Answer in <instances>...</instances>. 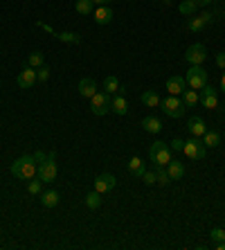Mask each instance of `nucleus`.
<instances>
[{"instance_id": "473e14b6", "label": "nucleus", "mask_w": 225, "mask_h": 250, "mask_svg": "<svg viewBox=\"0 0 225 250\" xmlns=\"http://www.w3.org/2000/svg\"><path fill=\"white\" fill-rule=\"evenodd\" d=\"M36 77H39L41 83H45L47 79H50V68H47V65H41V68H36Z\"/></svg>"}, {"instance_id": "f704fd0d", "label": "nucleus", "mask_w": 225, "mask_h": 250, "mask_svg": "<svg viewBox=\"0 0 225 250\" xmlns=\"http://www.w3.org/2000/svg\"><path fill=\"white\" fill-rule=\"evenodd\" d=\"M142 181H144V185H156V171H144Z\"/></svg>"}, {"instance_id": "cd10ccee", "label": "nucleus", "mask_w": 225, "mask_h": 250, "mask_svg": "<svg viewBox=\"0 0 225 250\" xmlns=\"http://www.w3.org/2000/svg\"><path fill=\"white\" fill-rule=\"evenodd\" d=\"M198 9V5H196V0H183L180 2V7H178V12L183 14V16H194V12Z\"/></svg>"}, {"instance_id": "a878e982", "label": "nucleus", "mask_w": 225, "mask_h": 250, "mask_svg": "<svg viewBox=\"0 0 225 250\" xmlns=\"http://www.w3.org/2000/svg\"><path fill=\"white\" fill-rule=\"evenodd\" d=\"M59 39V41H63V43H70V45H79L81 43V36L79 34H75V32H61V34H54Z\"/></svg>"}, {"instance_id": "1a4fd4ad", "label": "nucleus", "mask_w": 225, "mask_h": 250, "mask_svg": "<svg viewBox=\"0 0 225 250\" xmlns=\"http://www.w3.org/2000/svg\"><path fill=\"white\" fill-rule=\"evenodd\" d=\"M212 21H214L212 12H203V14H198L196 18H189L185 27H187V32H191V34H198V32H203Z\"/></svg>"}, {"instance_id": "7c9ffc66", "label": "nucleus", "mask_w": 225, "mask_h": 250, "mask_svg": "<svg viewBox=\"0 0 225 250\" xmlns=\"http://www.w3.org/2000/svg\"><path fill=\"white\" fill-rule=\"evenodd\" d=\"M43 61H45L43 52H32L27 57V65H32V68H41V65H43Z\"/></svg>"}, {"instance_id": "a19ab883", "label": "nucleus", "mask_w": 225, "mask_h": 250, "mask_svg": "<svg viewBox=\"0 0 225 250\" xmlns=\"http://www.w3.org/2000/svg\"><path fill=\"white\" fill-rule=\"evenodd\" d=\"M93 2H95V5H108L110 0H93Z\"/></svg>"}, {"instance_id": "37998d69", "label": "nucleus", "mask_w": 225, "mask_h": 250, "mask_svg": "<svg viewBox=\"0 0 225 250\" xmlns=\"http://www.w3.org/2000/svg\"><path fill=\"white\" fill-rule=\"evenodd\" d=\"M158 2H167V5H169V2H171V0H158Z\"/></svg>"}, {"instance_id": "9b49d317", "label": "nucleus", "mask_w": 225, "mask_h": 250, "mask_svg": "<svg viewBox=\"0 0 225 250\" xmlns=\"http://www.w3.org/2000/svg\"><path fill=\"white\" fill-rule=\"evenodd\" d=\"M36 79H39V77H36V68H32V65H27V68H23V72H20V75H18V86L23 88V90H27V88H32L36 83Z\"/></svg>"}, {"instance_id": "5701e85b", "label": "nucleus", "mask_w": 225, "mask_h": 250, "mask_svg": "<svg viewBox=\"0 0 225 250\" xmlns=\"http://www.w3.org/2000/svg\"><path fill=\"white\" fill-rule=\"evenodd\" d=\"M203 142H205V146H207V149H216V146H221V133H219V131H205Z\"/></svg>"}, {"instance_id": "58836bf2", "label": "nucleus", "mask_w": 225, "mask_h": 250, "mask_svg": "<svg viewBox=\"0 0 225 250\" xmlns=\"http://www.w3.org/2000/svg\"><path fill=\"white\" fill-rule=\"evenodd\" d=\"M214 248H216V250H225V241H216V244H214Z\"/></svg>"}, {"instance_id": "f257e3e1", "label": "nucleus", "mask_w": 225, "mask_h": 250, "mask_svg": "<svg viewBox=\"0 0 225 250\" xmlns=\"http://www.w3.org/2000/svg\"><path fill=\"white\" fill-rule=\"evenodd\" d=\"M12 174L18 181H32L39 174V163L34 160V156H20L12 163Z\"/></svg>"}, {"instance_id": "79ce46f5", "label": "nucleus", "mask_w": 225, "mask_h": 250, "mask_svg": "<svg viewBox=\"0 0 225 250\" xmlns=\"http://www.w3.org/2000/svg\"><path fill=\"white\" fill-rule=\"evenodd\" d=\"M221 90L225 93V72H223V77H221Z\"/></svg>"}, {"instance_id": "4468645a", "label": "nucleus", "mask_w": 225, "mask_h": 250, "mask_svg": "<svg viewBox=\"0 0 225 250\" xmlns=\"http://www.w3.org/2000/svg\"><path fill=\"white\" fill-rule=\"evenodd\" d=\"M93 14H95V23L97 25H108L113 21V7H108V5H99Z\"/></svg>"}, {"instance_id": "ea45409f", "label": "nucleus", "mask_w": 225, "mask_h": 250, "mask_svg": "<svg viewBox=\"0 0 225 250\" xmlns=\"http://www.w3.org/2000/svg\"><path fill=\"white\" fill-rule=\"evenodd\" d=\"M214 0H196V5H212Z\"/></svg>"}, {"instance_id": "4c0bfd02", "label": "nucleus", "mask_w": 225, "mask_h": 250, "mask_svg": "<svg viewBox=\"0 0 225 250\" xmlns=\"http://www.w3.org/2000/svg\"><path fill=\"white\" fill-rule=\"evenodd\" d=\"M45 158H47V153H45V151H36V153H34V160H36V163H39V165L43 163Z\"/></svg>"}, {"instance_id": "412c9836", "label": "nucleus", "mask_w": 225, "mask_h": 250, "mask_svg": "<svg viewBox=\"0 0 225 250\" xmlns=\"http://www.w3.org/2000/svg\"><path fill=\"white\" fill-rule=\"evenodd\" d=\"M128 171H131L133 176H138V178H142V174L146 171L144 163H142V158H140V156H133V158H131V163H128Z\"/></svg>"}, {"instance_id": "423d86ee", "label": "nucleus", "mask_w": 225, "mask_h": 250, "mask_svg": "<svg viewBox=\"0 0 225 250\" xmlns=\"http://www.w3.org/2000/svg\"><path fill=\"white\" fill-rule=\"evenodd\" d=\"M185 82L194 90H203V86H207V72L203 65H191L185 75Z\"/></svg>"}, {"instance_id": "72a5a7b5", "label": "nucleus", "mask_w": 225, "mask_h": 250, "mask_svg": "<svg viewBox=\"0 0 225 250\" xmlns=\"http://www.w3.org/2000/svg\"><path fill=\"white\" fill-rule=\"evenodd\" d=\"M209 237H212L214 241H225V230L223 228H214L212 232H209Z\"/></svg>"}, {"instance_id": "e433bc0d", "label": "nucleus", "mask_w": 225, "mask_h": 250, "mask_svg": "<svg viewBox=\"0 0 225 250\" xmlns=\"http://www.w3.org/2000/svg\"><path fill=\"white\" fill-rule=\"evenodd\" d=\"M216 65H219L221 70H225V52H219V54H216Z\"/></svg>"}, {"instance_id": "c756f323", "label": "nucleus", "mask_w": 225, "mask_h": 250, "mask_svg": "<svg viewBox=\"0 0 225 250\" xmlns=\"http://www.w3.org/2000/svg\"><path fill=\"white\" fill-rule=\"evenodd\" d=\"M156 183H158V185H169V183H171V178H169V174H167V167H160V165H158V169H156Z\"/></svg>"}, {"instance_id": "b1692460", "label": "nucleus", "mask_w": 225, "mask_h": 250, "mask_svg": "<svg viewBox=\"0 0 225 250\" xmlns=\"http://www.w3.org/2000/svg\"><path fill=\"white\" fill-rule=\"evenodd\" d=\"M104 90H106V93H108V95H117V93H120V90H122V86H120V79H117L115 75H108V77H106V79H104Z\"/></svg>"}, {"instance_id": "aec40b11", "label": "nucleus", "mask_w": 225, "mask_h": 250, "mask_svg": "<svg viewBox=\"0 0 225 250\" xmlns=\"http://www.w3.org/2000/svg\"><path fill=\"white\" fill-rule=\"evenodd\" d=\"M167 174L171 181H180V178L185 176V167H183V163H178V160H171V163L167 165Z\"/></svg>"}, {"instance_id": "2f4dec72", "label": "nucleus", "mask_w": 225, "mask_h": 250, "mask_svg": "<svg viewBox=\"0 0 225 250\" xmlns=\"http://www.w3.org/2000/svg\"><path fill=\"white\" fill-rule=\"evenodd\" d=\"M41 185H43V181H41V178H36V181H29L27 192L32 194V196H39V194H41Z\"/></svg>"}, {"instance_id": "bb28decb", "label": "nucleus", "mask_w": 225, "mask_h": 250, "mask_svg": "<svg viewBox=\"0 0 225 250\" xmlns=\"http://www.w3.org/2000/svg\"><path fill=\"white\" fill-rule=\"evenodd\" d=\"M183 102H185V106H198L201 104V95H198V90H185L183 93Z\"/></svg>"}, {"instance_id": "ddd939ff", "label": "nucleus", "mask_w": 225, "mask_h": 250, "mask_svg": "<svg viewBox=\"0 0 225 250\" xmlns=\"http://www.w3.org/2000/svg\"><path fill=\"white\" fill-rule=\"evenodd\" d=\"M203 106L214 111V108H219V97H216V90L212 86H203Z\"/></svg>"}, {"instance_id": "2eb2a0df", "label": "nucleus", "mask_w": 225, "mask_h": 250, "mask_svg": "<svg viewBox=\"0 0 225 250\" xmlns=\"http://www.w3.org/2000/svg\"><path fill=\"white\" fill-rule=\"evenodd\" d=\"M187 128H189L191 135H196V138H203V135H205V131H207V124L203 122V117L194 115V117H189V122H187Z\"/></svg>"}, {"instance_id": "f8f14e48", "label": "nucleus", "mask_w": 225, "mask_h": 250, "mask_svg": "<svg viewBox=\"0 0 225 250\" xmlns=\"http://www.w3.org/2000/svg\"><path fill=\"white\" fill-rule=\"evenodd\" d=\"M185 88H187L185 77L173 75V77H169V79H167V90H169V95H183V93H185Z\"/></svg>"}, {"instance_id": "c85d7f7f", "label": "nucleus", "mask_w": 225, "mask_h": 250, "mask_svg": "<svg viewBox=\"0 0 225 250\" xmlns=\"http://www.w3.org/2000/svg\"><path fill=\"white\" fill-rule=\"evenodd\" d=\"M86 205H88L90 209H97L99 205H102V194L95 192V189H93V192H88V194H86Z\"/></svg>"}, {"instance_id": "39448f33", "label": "nucleus", "mask_w": 225, "mask_h": 250, "mask_svg": "<svg viewBox=\"0 0 225 250\" xmlns=\"http://www.w3.org/2000/svg\"><path fill=\"white\" fill-rule=\"evenodd\" d=\"M183 151L189 160H203V158L207 156V146L203 142V138H196V135H191L189 140H185V146H183Z\"/></svg>"}, {"instance_id": "393cba45", "label": "nucleus", "mask_w": 225, "mask_h": 250, "mask_svg": "<svg viewBox=\"0 0 225 250\" xmlns=\"http://www.w3.org/2000/svg\"><path fill=\"white\" fill-rule=\"evenodd\" d=\"M75 7H77V14H81V16H90L95 12L93 0H75Z\"/></svg>"}, {"instance_id": "f3484780", "label": "nucleus", "mask_w": 225, "mask_h": 250, "mask_svg": "<svg viewBox=\"0 0 225 250\" xmlns=\"http://www.w3.org/2000/svg\"><path fill=\"white\" fill-rule=\"evenodd\" d=\"M110 111L117 113V115H126V111H128V102H126V97L122 95V90H120L117 95H113V106H110Z\"/></svg>"}, {"instance_id": "9d476101", "label": "nucleus", "mask_w": 225, "mask_h": 250, "mask_svg": "<svg viewBox=\"0 0 225 250\" xmlns=\"http://www.w3.org/2000/svg\"><path fill=\"white\" fill-rule=\"evenodd\" d=\"M115 185H117V178L113 174H102V176H97V178H95V192H99V194L113 192V189H115Z\"/></svg>"}, {"instance_id": "f03ea898", "label": "nucleus", "mask_w": 225, "mask_h": 250, "mask_svg": "<svg viewBox=\"0 0 225 250\" xmlns=\"http://www.w3.org/2000/svg\"><path fill=\"white\" fill-rule=\"evenodd\" d=\"M160 108L164 115L173 117V120H178V117L185 115V102H183L178 95H167L164 99H160Z\"/></svg>"}, {"instance_id": "c9c22d12", "label": "nucleus", "mask_w": 225, "mask_h": 250, "mask_svg": "<svg viewBox=\"0 0 225 250\" xmlns=\"http://www.w3.org/2000/svg\"><path fill=\"white\" fill-rule=\"evenodd\" d=\"M169 145H171V151H183V146H185V140L176 138V140H171Z\"/></svg>"}, {"instance_id": "0eeeda50", "label": "nucleus", "mask_w": 225, "mask_h": 250, "mask_svg": "<svg viewBox=\"0 0 225 250\" xmlns=\"http://www.w3.org/2000/svg\"><path fill=\"white\" fill-rule=\"evenodd\" d=\"M90 102H93V113L102 117L110 111V106H113V95H108L106 90L104 93H95L93 97H90Z\"/></svg>"}, {"instance_id": "7ed1b4c3", "label": "nucleus", "mask_w": 225, "mask_h": 250, "mask_svg": "<svg viewBox=\"0 0 225 250\" xmlns=\"http://www.w3.org/2000/svg\"><path fill=\"white\" fill-rule=\"evenodd\" d=\"M57 174H59V169H57V153L50 151L45 160L39 165V174H36V178H41L43 183H54V181H57Z\"/></svg>"}, {"instance_id": "dca6fc26", "label": "nucleus", "mask_w": 225, "mask_h": 250, "mask_svg": "<svg viewBox=\"0 0 225 250\" xmlns=\"http://www.w3.org/2000/svg\"><path fill=\"white\" fill-rule=\"evenodd\" d=\"M95 93H97V83H95V79L83 77V79L79 82V95L81 97H86V99H90Z\"/></svg>"}, {"instance_id": "4be33fe9", "label": "nucleus", "mask_w": 225, "mask_h": 250, "mask_svg": "<svg viewBox=\"0 0 225 250\" xmlns=\"http://www.w3.org/2000/svg\"><path fill=\"white\" fill-rule=\"evenodd\" d=\"M142 104L149 106V108H158L160 106V95L156 90H144L142 93Z\"/></svg>"}, {"instance_id": "6ab92c4d", "label": "nucleus", "mask_w": 225, "mask_h": 250, "mask_svg": "<svg viewBox=\"0 0 225 250\" xmlns=\"http://www.w3.org/2000/svg\"><path fill=\"white\" fill-rule=\"evenodd\" d=\"M142 128H144L146 133H160L162 122L158 120V117H153V115H146L144 120H142Z\"/></svg>"}, {"instance_id": "6e6552de", "label": "nucleus", "mask_w": 225, "mask_h": 250, "mask_svg": "<svg viewBox=\"0 0 225 250\" xmlns=\"http://www.w3.org/2000/svg\"><path fill=\"white\" fill-rule=\"evenodd\" d=\"M207 59V50H205V45L203 43H194V45L187 47L185 52V61L189 65H203V61Z\"/></svg>"}, {"instance_id": "20e7f679", "label": "nucleus", "mask_w": 225, "mask_h": 250, "mask_svg": "<svg viewBox=\"0 0 225 250\" xmlns=\"http://www.w3.org/2000/svg\"><path fill=\"white\" fill-rule=\"evenodd\" d=\"M149 158L153 160L156 165H160V167H167L169 163H171V146H167V142H153L149 149Z\"/></svg>"}, {"instance_id": "a211bd4d", "label": "nucleus", "mask_w": 225, "mask_h": 250, "mask_svg": "<svg viewBox=\"0 0 225 250\" xmlns=\"http://www.w3.org/2000/svg\"><path fill=\"white\" fill-rule=\"evenodd\" d=\"M59 198L61 196H59L57 189H47V192L41 194V203H43V208L50 209V208H57L59 205Z\"/></svg>"}]
</instances>
